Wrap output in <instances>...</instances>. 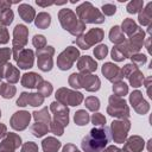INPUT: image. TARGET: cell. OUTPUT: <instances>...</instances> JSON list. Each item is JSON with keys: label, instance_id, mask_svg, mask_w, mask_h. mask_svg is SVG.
I'll list each match as a JSON object with an SVG mask.
<instances>
[{"label": "cell", "instance_id": "277c9868", "mask_svg": "<svg viewBox=\"0 0 152 152\" xmlns=\"http://www.w3.org/2000/svg\"><path fill=\"white\" fill-rule=\"evenodd\" d=\"M56 99L62 104H70V106H77L82 102L83 95L77 91H72L65 88H61L56 93Z\"/></svg>", "mask_w": 152, "mask_h": 152}, {"label": "cell", "instance_id": "8992f818", "mask_svg": "<svg viewBox=\"0 0 152 152\" xmlns=\"http://www.w3.org/2000/svg\"><path fill=\"white\" fill-rule=\"evenodd\" d=\"M108 113L112 116H119V118H127L129 115L125 100L119 96H110Z\"/></svg>", "mask_w": 152, "mask_h": 152}, {"label": "cell", "instance_id": "11a10c76", "mask_svg": "<svg viewBox=\"0 0 152 152\" xmlns=\"http://www.w3.org/2000/svg\"><path fill=\"white\" fill-rule=\"evenodd\" d=\"M0 116H1V113H0Z\"/></svg>", "mask_w": 152, "mask_h": 152}, {"label": "cell", "instance_id": "cb8c5ba5", "mask_svg": "<svg viewBox=\"0 0 152 152\" xmlns=\"http://www.w3.org/2000/svg\"><path fill=\"white\" fill-rule=\"evenodd\" d=\"M152 2H148L147 6L140 11L139 13V23L141 25H151V19H152Z\"/></svg>", "mask_w": 152, "mask_h": 152}, {"label": "cell", "instance_id": "f907efd6", "mask_svg": "<svg viewBox=\"0 0 152 152\" xmlns=\"http://www.w3.org/2000/svg\"><path fill=\"white\" fill-rule=\"evenodd\" d=\"M63 152H80V151H78L77 147H75L74 145H66V146H64Z\"/></svg>", "mask_w": 152, "mask_h": 152}, {"label": "cell", "instance_id": "44dd1931", "mask_svg": "<svg viewBox=\"0 0 152 152\" xmlns=\"http://www.w3.org/2000/svg\"><path fill=\"white\" fill-rule=\"evenodd\" d=\"M18 12L19 15L21 17V19L26 23H31L34 18V10L32 6H30L28 4H21L18 7Z\"/></svg>", "mask_w": 152, "mask_h": 152}, {"label": "cell", "instance_id": "74e56055", "mask_svg": "<svg viewBox=\"0 0 152 152\" xmlns=\"http://www.w3.org/2000/svg\"><path fill=\"white\" fill-rule=\"evenodd\" d=\"M107 53H108V48H107V45H103V44L96 46L95 50H94V55H95V57L99 58V59L104 58Z\"/></svg>", "mask_w": 152, "mask_h": 152}, {"label": "cell", "instance_id": "681fc988", "mask_svg": "<svg viewBox=\"0 0 152 152\" xmlns=\"http://www.w3.org/2000/svg\"><path fill=\"white\" fill-rule=\"evenodd\" d=\"M12 4H13V2H10V1H2V0H0V12H2L4 10L10 8Z\"/></svg>", "mask_w": 152, "mask_h": 152}, {"label": "cell", "instance_id": "d590c367", "mask_svg": "<svg viewBox=\"0 0 152 152\" xmlns=\"http://www.w3.org/2000/svg\"><path fill=\"white\" fill-rule=\"evenodd\" d=\"M142 5H144V2L141 0H133V1L128 2L127 12L128 13H138L139 11L142 10Z\"/></svg>", "mask_w": 152, "mask_h": 152}, {"label": "cell", "instance_id": "8d00e7d4", "mask_svg": "<svg viewBox=\"0 0 152 152\" xmlns=\"http://www.w3.org/2000/svg\"><path fill=\"white\" fill-rule=\"evenodd\" d=\"M86 106H87L88 109L95 112V110H97V109L100 108V101H99L97 97L90 96V97H87V99H86Z\"/></svg>", "mask_w": 152, "mask_h": 152}, {"label": "cell", "instance_id": "d6a6232c", "mask_svg": "<svg viewBox=\"0 0 152 152\" xmlns=\"http://www.w3.org/2000/svg\"><path fill=\"white\" fill-rule=\"evenodd\" d=\"M37 88H38V90H39V93H40V95L43 97L49 96L52 93V86H51V83H49V82H46L44 80L37 86Z\"/></svg>", "mask_w": 152, "mask_h": 152}, {"label": "cell", "instance_id": "7c38bea8", "mask_svg": "<svg viewBox=\"0 0 152 152\" xmlns=\"http://www.w3.org/2000/svg\"><path fill=\"white\" fill-rule=\"evenodd\" d=\"M51 110L55 113V120L56 121H58L63 126L68 125V122H69V116H68L69 109H68L66 106L55 101V102L51 103Z\"/></svg>", "mask_w": 152, "mask_h": 152}, {"label": "cell", "instance_id": "52a82bcc", "mask_svg": "<svg viewBox=\"0 0 152 152\" xmlns=\"http://www.w3.org/2000/svg\"><path fill=\"white\" fill-rule=\"evenodd\" d=\"M102 38H103V31L101 28H91L87 34L80 36V38L76 40V43L81 49L87 50L90 48V45L100 42Z\"/></svg>", "mask_w": 152, "mask_h": 152}, {"label": "cell", "instance_id": "2e32d148", "mask_svg": "<svg viewBox=\"0 0 152 152\" xmlns=\"http://www.w3.org/2000/svg\"><path fill=\"white\" fill-rule=\"evenodd\" d=\"M44 101V97L40 94H27V93H23L21 96L17 100V104L18 106H26V104H31V106H40Z\"/></svg>", "mask_w": 152, "mask_h": 152}, {"label": "cell", "instance_id": "f1b7e54d", "mask_svg": "<svg viewBox=\"0 0 152 152\" xmlns=\"http://www.w3.org/2000/svg\"><path fill=\"white\" fill-rule=\"evenodd\" d=\"M138 30H139V27H138V26H137V24L133 21V19L127 18V19H125V20H124L121 31H124V32H125V33H127L128 36H132V34H134Z\"/></svg>", "mask_w": 152, "mask_h": 152}, {"label": "cell", "instance_id": "5bb4252c", "mask_svg": "<svg viewBox=\"0 0 152 152\" xmlns=\"http://www.w3.org/2000/svg\"><path fill=\"white\" fill-rule=\"evenodd\" d=\"M14 59L17 61L19 68L21 69H30L33 65V51L28 49H23L15 57Z\"/></svg>", "mask_w": 152, "mask_h": 152}, {"label": "cell", "instance_id": "c3c4849f", "mask_svg": "<svg viewBox=\"0 0 152 152\" xmlns=\"http://www.w3.org/2000/svg\"><path fill=\"white\" fill-rule=\"evenodd\" d=\"M8 42V33L7 30L5 28V26H2L0 24V43L1 44H6Z\"/></svg>", "mask_w": 152, "mask_h": 152}, {"label": "cell", "instance_id": "b9f144b4", "mask_svg": "<svg viewBox=\"0 0 152 152\" xmlns=\"http://www.w3.org/2000/svg\"><path fill=\"white\" fill-rule=\"evenodd\" d=\"M101 10L104 13V15H113L116 11V6L114 4H104V5H102Z\"/></svg>", "mask_w": 152, "mask_h": 152}, {"label": "cell", "instance_id": "ee69618b", "mask_svg": "<svg viewBox=\"0 0 152 152\" xmlns=\"http://www.w3.org/2000/svg\"><path fill=\"white\" fill-rule=\"evenodd\" d=\"M131 58H132V62H134L137 65H142L144 63H146V59H147L145 55H139V53L131 56Z\"/></svg>", "mask_w": 152, "mask_h": 152}, {"label": "cell", "instance_id": "d6986e66", "mask_svg": "<svg viewBox=\"0 0 152 152\" xmlns=\"http://www.w3.org/2000/svg\"><path fill=\"white\" fill-rule=\"evenodd\" d=\"M80 82H81V87L86 88L89 91H95L100 88V80L94 75H86V76L80 75Z\"/></svg>", "mask_w": 152, "mask_h": 152}, {"label": "cell", "instance_id": "7bdbcfd3", "mask_svg": "<svg viewBox=\"0 0 152 152\" xmlns=\"http://www.w3.org/2000/svg\"><path fill=\"white\" fill-rule=\"evenodd\" d=\"M63 125L62 124H59L58 121H53L52 124H51V127H50V129H51V132L53 133V134H57V135H62L63 134Z\"/></svg>", "mask_w": 152, "mask_h": 152}, {"label": "cell", "instance_id": "836d02e7", "mask_svg": "<svg viewBox=\"0 0 152 152\" xmlns=\"http://www.w3.org/2000/svg\"><path fill=\"white\" fill-rule=\"evenodd\" d=\"M31 129H32V133H33L36 137H43V135L49 131L48 125L42 124V122H37V124H34V125L31 127Z\"/></svg>", "mask_w": 152, "mask_h": 152}, {"label": "cell", "instance_id": "4fadbf2b", "mask_svg": "<svg viewBox=\"0 0 152 152\" xmlns=\"http://www.w3.org/2000/svg\"><path fill=\"white\" fill-rule=\"evenodd\" d=\"M30 118H31V115H30L28 112H25V110L17 112L12 116V119H11V126L14 129L21 131V129H24V128L27 127V125L30 122Z\"/></svg>", "mask_w": 152, "mask_h": 152}, {"label": "cell", "instance_id": "f546056e", "mask_svg": "<svg viewBox=\"0 0 152 152\" xmlns=\"http://www.w3.org/2000/svg\"><path fill=\"white\" fill-rule=\"evenodd\" d=\"M13 11L11 8H7V10H4L2 12H0V24L2 26H6V25H10L13 20Z\"/></svg>", "mask_w": 152, "mask_h": 152}, {"label": "cell", "instance_id": "f5cc1de1", "mask_svg": "<svg viewBox=\"0 0 152 152\" xmlns=\"http://www.w3.org/2000/svg\"><path fill=\"white\" fill-rule=\"evenodd\" d=\"M5 134H6V126H4V125L0 124V139H1Z\"/></svg>", "mask_w": 152, "mask_h": 152}, {"label": "cell", "instance_id": "f6af8a7d", "mask_svg": "<svg viewBox=\"0 0 152 152\" xmlns=\"http://www.w3.org/2000/svg\"><path fill=\"white\" fill-rule=\"evenodd\" d=\"M11 56V50L10 49H0V66L1 64L6 63V61Z\"/></svg>", "mask_w": 152, "mask_h": 152}, {"label": "cell", "instance_id": "9a60e30c", "mask_svg": "<svg viewBox=\"0 0 152 152\" xmlns=\"http://www.w3.org/2000/svg\"><path fill=\"white\" fill-rule=\"evenodd\" d=\"M102 72H103V75L107 77V80H109V81H112V82H119V81L124 77L121 69H119L115 64H112V63H106V64H103V66H102Z\"/></svg>", "mask_w": 152, "mask_h": 152}, {"label": "cell", "instance_id": "4dcf8cb0", "mask_svg": "<svg viewBox=\"0 0 152 152\" xmlns=\"http://www.w3.org/2000/svg\"><path fill=\"white\" fill-rule=\"evenodd\" d=\"M89 121V114L86 110H78L75 113V122L78 126H84Z\"/></svg>", "mask_w": 152, "mask_h": 152}, {"label": "cell", "instance_id": "ffe728a7", "mask_svg": "<svg viewBox=\"0 0 152 152\" xmlns=\"http://www.w3.org/2000/svg\"><path fill=\"white\" fill-rule=\"evenodd\" d=\"M20 138L13 133H10L7 135V138L1 142L0 145V148L4 150V151H7V152H12L14 148H17L21 142H20Z\"/></svg>", "mask_w": 152, "mask_h": 152}, {"label": "cell", "instance_id": "e0dca14e", "mask_svg": "<svg viewBox=\"0 0 152 152\" xmlns=\"http://www.w3.org/2000/svg\"><path fill=\"white\" fill-rule=\"evenodd\" d=\"M129 101L132 103V106L134 107V109L140 113V114H145L147 110H148V103L142 99L141 96V93L135 90L131 94V97H129Z\"/></svg>", "mask_w": 152, "mask_h": 152}, {"label": "cell", "instance_id": "3957f363", "mask_svg": "<svg viewBox=\"0 0 152 152\" xmlns=\"http://www.w3.org/2000/svg\"><path fill=\"white\" fill-rule=\"evenodd\" d=\"M76 14L78 15L80 20L83 21L84 24L87 23H95V24H101L104 21V15L96 8L94 7L90 2L86 1L81 4L76 8Z\"/></svg>", "mask_w": 152, "mask_h": 152}, {"label": "cell", "instance_id": "83f0119b", "mask_svg": "<svg viewBox=\"0 0 152 152\" xmlns=\"http://www.w3.org/2000/svg\"><path fill=\"white\" fill-rule=\"evenodd\" d=\"M50 23H51V17L49 13L42 12L36 18V26L39 28H46L50 25Z\"/></svg>", "mask_w": 152, "mask_h": 152}, {"label": "cell", "instance_id": "60d3db41", "mask_svg": "<svg viewBox=\"0 0 152 152\" xmlns=\"http://www.w3.org/2000/svg\"><path fill=\"white\" fill-rule=\"evenodd\" d=\"M33 45L37 48V50H39V49H43V46H45V38H44V36H42V34H36L34 37H33Z\"/></svg>", "mask_w": 152, "mask_h": 152}, {"label": "cell", "instance_id": "db71d44e", "mask_svg": "<svg viewBox=\"0 0 152 152\" xmlns=\"http://www.w3.org/2000/svg\"><path fill=\"white\" fill-rule=\"evenodd\" d=\"M119 151V148H116L115 146H109L104 152H118Z\"/></svg>", "mask_w": 152, "mask_h": 152}, {"label": "cell", "instance_id": "6da1fadb", "mask_svg": "<svg viewBox=\"0 0 152 152\" xmlns=\"http://www.w3.org/2000/svg\"><path fill=\"white\" fill-rule=\"evenodd\" d=\"M110 140V131L106 126L94 127L83 137L81 147L84 152H102Z\"/></svg>", "mask_w": 152, "mask_h": 152}, {"label": "cell", "instance_id": "30bf717a", "mask_svg": "<svg viewBox=\"0 0 152 152\" xmlns=\"http://www.w3.org/2000/svg\"><path fill=\"white\" fill-rule=\"evenodd\" d=\"M121 71H122V75H125L129 80V82L133 87L137 88V87L141 86L144 77H142V74L138 70V66H135L134 64H126Z\"/></svg>", "mask_w": 152, "mask_h": 152}, {"label": "cell", "instance_id": "7dc6e473", "mask_svg": "<svg viewBox=\"0 0 152 152\" xmlns=\"http://www.w3.org/2000/svg\"><path fill=\"white\" fill-rule=\"evenodd\" d=\"M37 151H38V147H37V145L33 144L32 141L26 142V144L23 146V148H21V152H37Z\"/></svg>", "mask_w": 152, "mask_h": 152}, {"label": "cell", "instance_id": "f35d334b", "mask_svg": "<svg viewBox=\"0 0 152 152\" xmlns=\"http://www.w3.org/2000/svg\"><path fill=\"white\" fill-rule=\"evenodd\" d=\"M113 91L119 95V96H122L125 94H127L128 91V88H127V84L122 83V82H118L115 86H113Z\"/></svg>", "mask_w": 152, "mask_h": 152}, {"label": "cell", "instance_id": "1f68e13d", "mask_svg": "<svg viewBox=\"0 0 152 152\" xmlns=\"http://www.w3.org/2000/svg\"><path fill=\"white\" fill-rule=\"evenodd\" d=\"M33 118L36 119L37 122L44 121V122L48 125L49 121H50V115H49V113H48V108H43V109H40L39 112H33Z\"/></svg>", "mask_w": 152, "mask_h": 152}, {"label": "cell", "instance_id": "ac0fdd59", "mask_svg": "<svg viewBox=\"0 0 152 152\" xmlns=\"http://www.w3.org/2000/svg\"><path fill=\"white\" fill-rule=\"evenodd\" d=\"M1 77L7 78V81H10L12 83H15L19 80V72L12 64L6 63L5 65L0 66V78Z\"/></svg>", "mask_w": 152, "mask_h": 152}, {"label": "cell", "instance_id": "5b68a950", "mask_svg": "<svg viewBox=\"0 0 152 152\" xmlns=\"http://www.w3.org/2000/svg\"><path fill=\"white\" fill-rule=\"evenodd\" d=\"M27 34H28V31H27V27L25 25H17L14 27V31H13V55L14 57L23 50L24 45L26 44L27 42Z\"/></svg>", "mask_w": 152, "mask_h": 152}, {"label": "cell", "instance_id": "ab89813d", "mask_svg": "<svg viewBox=\"0 0 152 152\" xmlns=\"http://www.w3.org/2000/svg\"><path fill=\"white\" fill-rule=\"evenodd\" d=\"M91 121H93V124H94L96 127H100V126H104V124H106V118H104L102 114L96 113V114H94V115L91 116Z\"/></svg>", "mask_w": 152, "mask_h": 152}, {"label": "cell", "instance_id": "4316f807", "mask_svg": "<svg viewBox=\"0 0 152 152\" xmlns=\"http://www.w3.org/2000/svg\"><path fill=\"white\" fill-rule=\"evenodd\" d=\"M109 39L115 44H121L125 42V36L119 26H113L109 32Z\"/></svg>", "mask_w": 152, "mask_h": 152}, {"label": "cell", "instance_id": "816d5d0a", "mask_svg": "<svg viewBox=\"0 0 152 152\" xmlns=\"http://www.w3.org/2000/svg\"><path fill=\"white\" fill-rule=\"evenodd\" d=\"M36 4L38 5V6H42V7H46V6H50V5H53L55 2L53 1H39V0H37L36 1Z\"/></svg>", "mask_w": 152, "mask_h": 152}, {"label": "cell", "instance_id": "e575fe53", "mask_svg": "<svg viewBox=\"0 0 152 152\" xmlns=\"http://www.w3.org/2000/svg\"><path fill=\"white\" fill-rule=\"evenodd\" d=\"M15 93V88L13 86H8L6 83H1L0 84V94L5 97V99H11Z\"/></svg>", "mask_w": 152, "mask_h": 152}, {"label": "cell", "instance_id": "bcb514c9", "mask_svg": "<svg viewBox=\"0 0 152 152\" xmlns=\"http://www.w3.org/2000/svg\"><path fill=\"white\" fill-rule=\"evenodd\" d=\"M69 83L74 88H81V82H80V75L78 74H72L69 78Z\"/></svg>", "mask_w": 152, "mask_h": 152}, {"label": "cell", "instance_id": "603a6c76", "mask_svg": "<svg viewBox=\"0 0 152 152\" xmlns=\"http://www.w3.org/2000/svg\"><path fill=\"white\" fill-rule=\"evenodd\" d=\"M78 69L83 72H90L96 70V62H94L89 56H83L78 61Z\"/></svg>", "mask_w": 152, "mask_h": 152}, {"label": "cell", "instance_id": "484cf974", "mask_svg": "<svg viewBox=\"0 0 152 152\" xmlns=\"http://www.w3.org/2000/svg\"><path fill=\"white\" fill-rule=\"evenodd\" d=\"M61 147V142L55 138H46L43 140V150L45 152H57Z\"/></svg>", "mask_w": 152, "mask_h": 152}, {"label": "cell", "instance_id": "8fae6325", "mask_svg": "<svg viewBox=\"0 0 152 152\" xmlns=\"http://www.w3.org/2000/svg\"><path fill=\"white\" fill-rule=\"evenodd\" d=\"M129 128V122L128 121H113L112 122V134L115 141L122 142L127 135V131Z\"/></svg>", "mask_w": 152, "mask_h": 152}, {"label": "cell", "instance_id": "d4e9b609", "mask_svg": "<svg viewBox=\"0 0 152 152\" xmlns=\"http://www.w3.org/2000/svg\"><path fill=\"white\" fill-rule=\"evenodd\" d=\"M144 146V141L139 137H132L127 145L125 146V150H129L131 152H139Z\"/></svg>", "mask_w": 152, "mask_h": 152}, {"label": "cell", "instance_id": "7402d4cb", "mask_svg": "<svg viewBox=\"0 0 152 152\" xmlns=\"http://www.w3.org/2000/svg\"><path fill=\"white\" fill-rule=\"evenodd\" d=\"M42 81H43V78L39 75H37L34 72H30V74H25L23 76L21 83L26 88H36Z\"/></svg>", "mask_w": 152, "mask_h": 152}, {"label": "cell", "instance_id": "9c48e42d", "mask_svg": "<svg viewBox=\"0 0 152 152\" xmlns=\"http://www.w3.org/2000/svg\"><path fill=\"white\" fill-rule=\"evenodd\" d=\"M52 55H53V48L52 46H45L43 49L37 50L38 68L40 70L50 71L52 69Z\"/></svg>", "mask_w": 152, "mask_h": 152}, {"label": "cell", "instance_id": "7a4b0ae2", "mask_svg": "<svg viewBox=\"0 0 152 152\" xmlns=\"http://www.w3.org/2000/svg\"><path fill=\"white\" fill-rule=\"evenodd\" d=\"M58 19L62 27L74 36H80L86 28V24L81 21L77 18V15L69 8L61 10L58 13Z\"/></svg>", "mask_w": 152, "mask_h": 152}, {"label": "cell", "instance_id": "9f6ffc18", "mask_svg": "<svg viewBox=\"0 0 152 152\" xmlns=\"http://www.w3.org/2000/svg\"><path fill=\"white\" fill-rule=\"evenodd\" d=\"M121 152H124V151H121Z\"/></svg>", "mask_w": 152, "mask_h": 152}, {"label": "cell", "instance_id": "ba28073f", "mask_svg": "<svg viewBox=\"0 0 152 152\" xmlns=\"http://www.w3.org/2000/svg\"><path fill=\"white\" fill-rule=\"evenodd\" d=\"M78 50L74 46H69L66 50H64L59 56H58V59H57V64L59 66L61 70H66V69H70L72 63L76 61V58L78 57Z\"/></svg>", "mask_w": 152, "mask_h": 152}]
</instances>
